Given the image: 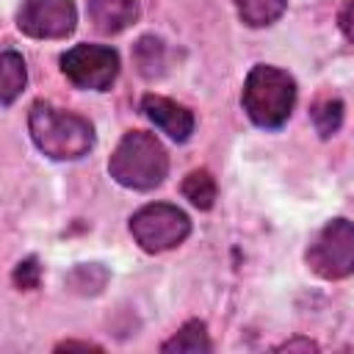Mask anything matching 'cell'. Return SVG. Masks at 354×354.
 <instances>
[{
    "mask_svg": "<svg viewBox=\"0 0 354 354\" xmlns=\"http://www.w3.org/2000/svg\"><path fill=\"white\" fill-rule=\"evenodd\" d=\"M39 277H41V266H39L36 257H25V260H19L17 268H14V282H17V288H22V290H33V288L39 285Z\"/></svg>",
    "mask_w": 354,
    "mask_h": 354,
    "instance_id": "e0dca14e",
    "label": "cell"
},
{
    "mask_svg": "<svg viewBox=\"0 0 354 354\" xmlns=\"http://www.w3.org/2000/svg\"><path fill=\"white\" fill-rule=\"evenodd\" d=\"M61 72L77 88L105 91L119 75V53L105 44H75L61 55Z\"/></svg>",
    "mask_w": 354,
    "mask_h": 354,
    "instance_id": "8992f818",
    "label": "cell"
},
{
    "mask_svg": "<svg viewBox=\"0 0 354 354\" xmlns=\"http://www.w3.org/2000/svg\"><path fill=\"white\" fill-rule=\"evenodd\" d=\"M307 268L321 279H346L354 274V224L346 218L326 221L307 243Z\"/></svg>",
    "mask_w": 354,
    "mask_h": 354,
    "instance_id": "277c9868",
    "label": "cell"
},
{
    "mask_svg": "<svg viewBox=\"0 0 354 354\" xmlns=\"http://www.w3.org/2000/svg\"><path fill=\"white\" fill-rule=\"evenodd\" d=\"M28 130L33 144L53 160H77L94 147V127L88 119L41 100L30 105Z\"/></svg>",
    "mask_w": 354,
    "mask_h": 354,
    "instance_id": "6da1fadb",
    "label": "cell"
},
{
    "mask_svg": "<svg viewBox=\"0 0 354 354\" xmlns=\"http://www.w3.org/2000/svg\"><path fill=\"white\" fill-rule=\"evenodd\" d=\"M102 351L100 346H94V343H77V340H66V343H58L55 346V351Z\"/></svg>",
    "mask_w": 354,
    "mask_h": 354,
    "instance_id": "ffe728a7",
    "label": "cell"
},
{
    "mask_svg": "<svg viewBox=\"0 0 354 354\" xmlns=\"http://www.w3.org/2000/svg\"><path fill=\"white\" fill-rule=\"evenodd\" d=\"M141 111H144V116L155 124V127H160L169 138H174V141H185L191 133H194V113L185 108V105H180V102H174V100H169V97H160V94H147L144 100H141Z\"/></svg>",
    "mask_w": 354,
    "mask_h": 354,
    "instance_id": "ba28073f",
    "label": "cell"
},
{
    "mask_svg": "<svg viewBox=\"0 0 354 354\" xmlns=\"http://www.w3.org/2000/svg\"><path fill=\"white\" fill-rule=\"evenodd\" d=\"M241 102L257 127L277 130L288 122L296 105V80L279 66L257 64L243 80Z\"/></svg>",
    "mask_w": 354,
    "mask_h": 354,
    "instance_id": "3957f363",
    "label": "cell"
},
{
    "mask_svg": "<svg viewBox=\"0 0 354 354\" xmlns=\"http://www.w3.org/2000/svg\"><path fill=\"white\" fill-rule=\"evenodd\" d=\"M28 83V69L19 53L14 50H3L0 55V102L8 108L25 88Z\"/></svg>",
    "mask_w": 354,
    "mask_h": 354,
    "instance_id": "30bf717a",
    "label": "cell"
},
{
    "mask_svg": "<svg viewBox=\"0 0 354 354\" xmlns=\"http://www.w3.org/2000/svg\"><path fill=\"white\" fill-rule=\"evenodd\" d=\"M210 348L213 346H210V337H207V326L202 321L183 324L180 332L160 346V351H166V354H171V351H177V354H207Z\"/></svg>",
    "mask_w": 354,
    "mask_h": 354,
    "instance_id": "8fae6325",
    "label": "cell"
},
{
    "mask_svg": "<svg viewBox=\"0 0 354 354\" xmlns=\"http://www.w3.org/2000/svg\"><path fill=\"white\" fill-rule=\"evenodd\" d=\"M279 351H296V348H301V351H318V346L313 343V340H307V337H293V340H285L282 346H277Z\"/></svg>",
    "mask_w": 354,
    "mask_h": 354,
    "instance_id": "d6986e66",
    "label": "cell"
},
{
    "mask_svg": "<svg viewBox=\"0 0 354 354\" xmlns=\"http://www.w3.org/2000/svg\"><path fill=\"white\" fill-rule=\"evenodd\" d=\"M105 282H108V271L102 266H97V263H83V266L72 268L69 277H66V285L75 293H83V296L100 293L105 288Z\"/></svg>",
    "mask_w": 354,
    "mask_h": 354,
    "instance_id": "2e32d148",
    "label": "cell"
},
{
    "mask_svg": "<svg viewBox=\"0 0 354 354\" xmlns=\"http://www.w3.org/2000/svg\"><path fill=\"white\" fill-rule=\"evenodd\" d=\"M238 8V17L249 25V28H266L274 25L282 14L288 0H232Z\"/></svg>",
    "mask_w": 354,
    "mask_h": 354,
    "instance_id": "4fadbf2b",
    "label": "cell"
},
{
    "mask_svg": "<svg viewBox=\"0 0 354 354\" xmlns=\"http://www.w3.org/2000/svg\"><path fill=\"white\" fill-rule=\"evenodd\" d=\"M337 25H340L343 36L354 44V0H348V3L340 8V14H337Z\"/></svg>",
    "mask_w": 354,
    "mask_h": 354,
    "instance_id": "ac0fdd59",
    "label": "cell"
},
{
    "mask_svg": "<svg viewBox=\"0 0 354 354\" xmlns=\"http://www.w3.org/2000/svg\"><path fill=\"white\" fill-rule=\"evenodd\" d=\"M310 119L321 138H332L343 124V102L337 97H321L310 108Z\"/></svg>",
    "mask_w": 354,
    "mask_h": 354,
    "instance_id": "9a60e30c",
    "label": "cell"
},
{
    "mask_svg": "<svg viewBox=\"0 0 354 354\" xmlns=\"http://www.w3.org/2000/svg\"><path fill=\"white\" fill-rule=\"evenodd\" d=\"M130 235L144 252L160 254L180 246L191 235V221L177 205L152 202L130 216Z\"/></svg>",
    "mask_w": 354,
    "mask_h": 354,
    "instance_id": "5b68a950",
    "label": "cell"
},
{
    "mask_svg": "<svg viewBox=\"0 0 354 354\" xmlns=\"http://www.w3.org/2000/svg\"><path fill=\"white\" fill-rule=\"evenodd\" d=\"M75 25V0H22L17 14V28L33 39H66Z\"/></svg>",
    "mask_w": 354,
    "mask_h": 354,
    "instance_id": "52a82bcc",
    "label": "cell"
},
{
    "mask_svg": "<svg viewBox=\"0 0 354 354\" xmlns=\"http://www.w3.org/2000/svg\"><path fill=\"white\" fill-rule=\"evenodd\" d=\"M86 11L100 33L113 36L138 19V0H88Z\"/></svg>",
    "mask_w": 354,
    "mask_h": 354,
    "instance_id": "9c48e42d",
    "label": "cell"
},
{
    "mask_svg": "<svg viewBox=\"0 0 354 354\" xmlns=\"http://www.w3.org/2000/svg\"><path fill=\"white\" fill-rule=\"evenodd\" d=\"M133 61H136V69L144 75V77H160L163 75V66H166V47L158 36H141L133 47Z\"/></svg>",
    "mask_w": 354,
    "mask_h": 354,
    "instance_id": "7c38bea8",
    "label": "cell"
},
{
    "mask_svg": "<svg viewBox=\"0 0 354 354\" xmlns=\"http://www.w3.org/2000/svg\"><path fill=\"white\" fill-rule=\"evenodd\" d=\"M183 196L199 207V210H210L216 202V180L207 169H194L185 180H183Z\"/></svg>",
    "mask_w": 354,
    "mask_h": 354,
    "instance_id": "5bb4252c",
    "label": "cell"
},
{
    "mask_svg": "<svg viewBox=\"0 0 354 354\" xmlns=\"http://www.w3.org/2000/svg\"><path fill=\"white\" fill-rule=\"evenodd\" d=\"M108 174L130 191H152L169 174V155L152 133L130 130L116 144L108 160Z\"/></svg>",
    "mask_w": 354,
    "mask_h": 354,
    "instance_id": "7a4b0ae2",
    "label": "cell"
}]
</instances>
